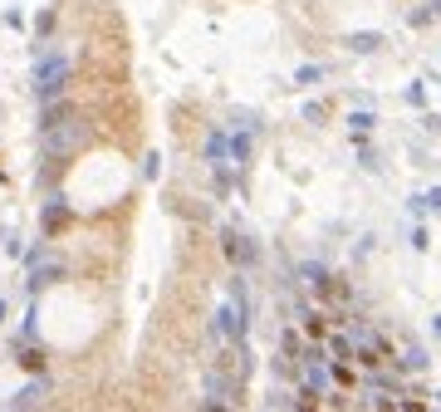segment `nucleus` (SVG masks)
Segmentation results:
<instances>
[{"label": "nucleus", "instance_id": "3", "mask_svg": "<svg viewBox=\"0 0 441 412\" xmlns=\"http://www.w3.org/2000/svg\"><path fill=\"white\" fill-rule=\"evenodd\" d=\"M220 250H226V255H231V265H241V270L260 265V245H255V241H245L241 231H226V236H220Z\"/></svg>", "mask_w": 441, "mask_h": 412}, {"label": "nucleus", "instance_id": "6", "mask_svg": "<svg viewBox=\"0 0 441 412\" xmlns=\"http://www.w3.org/2000/svg\"><path fill=\"white\" fill-rule=\"evenodd\" d=\"M426 348L422 344H412V348H402V358H393V368H402V373H426Z\"/></svg>", "mask_w": 441, "mask_h": 412}, {"label": "nucleus", "instance_id": "15", "mask_svg": "<svg viewBox=\"0 0 441 412\" xmlns=\"http://www.w3.org/2000/svg\"><path fill=\"white\" fill-rule=\"evenodd\" d=\"M323 74H328L323 64H299V74H294V84H319Z\"/></svg>", "mask_w": 441, "mask_h": 412}, {"label": "nucleus", "instance_id": "12", "mask_svg": "<svg viewBox=\"0 0 441 412\" xmlns=\"http://www.w3.org/2000/svg\"><path fill=\"white\" fill-rule=\"evenodd\" d=\"M348 128H353V133H358V138H368V133H373V128H377V118H373V113H368V109H358V113H348Z\"/></svg>", "mask_w": 441, "mask_h": 412}, {"label": "nucleus", "instance_id": "5", "mask_svg": "<svg viewBox=\"0 0 441 412\" xmlns=\"http://www.w3.org/2000/svg\"><path fill=\"white\" fill-rule=\"evenodd\" d=\"M323 344H328V364H353V358H358V344H353L348 334H339V329L328 334Z\"/></svg>", "mask_w": 441, "mask_h": 412}, {"label": "nucleus", "instance_id": "21", "mask_svg": "<svg viewBox=\"0 0 441 412\" xmlns=\"http://www.w3.org/2000/svg\"><path fill=\"white\" fill-rule=\"evenodd\" d=\"M436 402H441V393H436Z\"/></svg>", "mask_w": 441, "mask_h": 412}, {"label": "nucleus", "instance_id": "14", "mask_svg": "<svg viewBox=\"0 0 441 412\" xmlns=\"http://www.w3.org/2000/svg\"><path fill=\"white\" fill-rule=\"evenodd\" d=\"M319 402H323V397H319L314 388H299V393H294V412H319Z\"/></svg>", "mask_w": 441, "mask_h": 412}, {"label": "nucleus", "instance_id": "7", "mask_svg": "<svg viewBox=\"0 0 441 412\" xmlns=\"http://www.w3.org/2000/svg\"><path fill=\"white\" fill-rule=\"evenodd\" d=\"M304 353H309L304 339H299L294 329H285V334H280V358H290V364H304Z\"/></svg>", "mask_w": 441, "mask_h": 412}, {"label": "nucleus", "instance_id": "10", "mask_svg": "<svg viewBox=\"0 0 441 412\" xmlns=\"http://www.w3.org/2000/svg\"><path fill=\"white\" fill-rule=\"evenodd\" d=\"M348 49H358V55H373V49H382V35H348Z\"/></svg>", "mask_w": 441, "mask_h": 412}, {"label": "nucleus", "instance_id": "13", "mask_svg": "<svg viewBox=\"0 0 441 412\" xmlns=\"http://www.w3.org/2000/svg\"><path fill=\"white\" fill-rule=\"evenodd\" d=\"M304 329H309V339H328L334 329H328V315H304Z\"/></svg>", "mask_w": 441, "mask_h": 412}, {"label": "nucleus", "instance_id": "9", "mask_svg": "<svg viewBox=\"0 0 441 412\" xmlns=\"http://www.w3.org/2000/svg\"><path fill=\"white\" fill-rule=\"evenodd\" d=\"M39 397H44V378H39V383H30V388L15 397V412H35V407H39Z\"/></svg>", "mask_w": 441, "mask_h": 412}, {"label": "nucleus", "instance_id": "11", "mask_svg": "<svg viewBox=\"0 0 441 412\" xmlns=\"http://www.w3.org/2000/svg\"><path fill=\"white\" fill-rule=\"evenodd\" d=\"M59 275H64V265H54V261H49V265H35V275H30V285L39 290V285H54V280H59Z\"/></svg>", "mask_w": 441, "mask_h": 412}, {"label": "nucleus", "instance_id": "18", "mask_svg": "<svg viewBox=\"0 0 441 412\" xmlns=\"http://www.w3.org/2000/svg\"><path fill=\"white\" fill-rule=\"evenodd\" d=\"M422 201H426V212H441V187H431V191H426Z\"/></svg>", "mask_w": 441, "mask_h": 412}, {"label": "nucleus", "instance_id": "8", "mask_svg": "<svg viewBox=\"0 0 441 412\" xmlns=\"http://www.w3.org/2000/svg\"><path fill=\"white\" fill-rule=\"evenodd\" d=\"M64 221H69V206H64V201H49V206H44V236H54Z\"/></svg>", "mask_w": 441, "mask_h": 412}, {"label": "nucleus", "instance_id": "2", "mask_svg": "<svg viewBox=\"0 0 441 412\" xmlns=\"http://www.w3.org/2000/svg\"><path fill=\"white\" fill-rule=\"evenodd\" d=\"M84 147V123L79 118H64V123H54V128H44V158H74V152Z\"/></svg>", "mask_w": 441, "mask_h": 412}, {"label": "nucleus", "instance_id": "17", "mask_svg": "<svg viewBox=\"0 0 441 412\" xmlns=\"http://www.w3.org/2000/svg\"><path fill=\"white\" fill-rule=\"evenodd\" d=\"M201 412H241V407H231V402H216V397H206V402H201Z\"/></svg>", "mask_w": 441, "mask_h": 412}, {"label": "nucleus", "instance_id": "20", "mask_svg": "<svg viewBox=\"0 0 441 412\" xmlns=\"http://www.w3.org/2000/svg\"><path fill=\"white\" fill-rule=\"evenodd\" d=\"M0 319H6V299H0Z\"/></svg>", "mask_w": 441, "mask_h": 412}, {"label": "nucleus", "instance_id": "4", "mask_svg": "<svg viewBox=\"0 0 441 412\" xmlns=\"http://www.w3.org/2000/svg\"><path fill=\"white\" fill-rule=\"evenodd\" d=\"M206 162H211L216 172L236 167V158H231V133H226V128H211V133H206Z\"/></svg>", "mask_w": 441, "mask_h": 412}, {"label": "nucleus", "instance_id": "16", "mask_svg": "<svg viewBox=\"0 0 441 412\" xmlns=\"http://www.w3.org/2000/svg\"><path fill=\"white\" fill-rule=\"evenodd\" d=\"M20 368L39 373V368H44V353H39V348H20Z\"/></svg>", "mask_w": 441, "mask_h": 412}, {"label": "nucleus", "instance_id": "19", "mask_svg": "<svg viewBox=\"0 0 441 412\" xmlns=\"http://www.w3.org/2000/svg\"><path fill=\"white\" fill-rule=\"evenodd\" d=\"M431 334H436V339H441V315H436V319H431Z\"/></svg>", "mask_w": 441, "mask_h": 412}, {"label": "nucleus", "instance_id": "1", "mask_svg": "<svg viewBox=\"0 0 441 412\" xmlns=\"http://www.w3.org/2000/svg\"><path fill=\"white\" fill-rule=\"evenodd\" d=\"M64 84H69V55L64 49H49V55L35 64V98L39 103H59Z\"/></svg>", "mask_w": 441, "mask_h": 412}]
</instances>
